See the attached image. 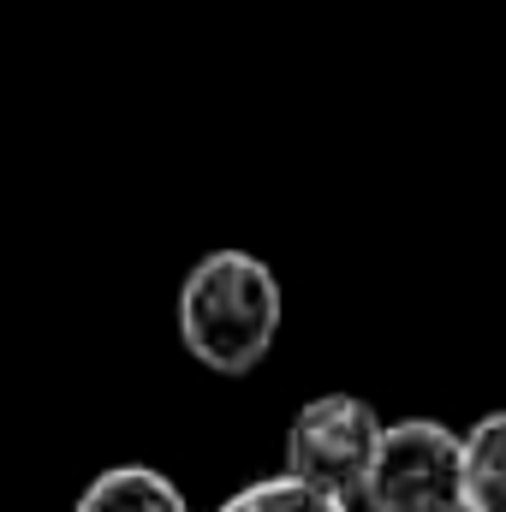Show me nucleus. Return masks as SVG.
Segmentation results:
<instances>
[{"instance_id":"f257e3e1","label":"nucleus","mask_w":506,"mask_h":512,"mask_svg":"<svg viewBox=\"0 0 506 512\" xmlns=\"http://www.w3.org/2000/svg\"><path fill=\"white\" fill-rule=\"evenodd\" d=\"M280 334V280L251 251H209L179 286V340L215 376H251Z\"/></svg>"},{"instance_id":"f03ea898","label":"nucleus","mask_w":506,"mask_h":512,"mask_svg":"<svg viewBox=\"0 0 506 512\" xmlns=\"http://www.w3.org/2000/svg\"><path fill=\"white\" fill-rule=\"evenodd\" d=\"M364 512H465V435L435 417L387 423L364 477Z\"/></svg>"},{"instance_id":"7ed1b4c3","label":"nucleus","mask_w":506,"mask_h":512,"mask_svg":"<svg viewBox=\"0 0 506 512\" xmlns=\"http://www.w3.org/2000/svg\"><path fill=\"white\" fill-rule=\"evenodd\" d=\"M381 423L376 405L358 393H322L310 399L292 429H286V477L334 495V501H364V477L376 465L381 447Z\"/></svg>"},{"instance_id":"20e7f679","label":"nucleus","mask_w":506,"mask_h":512,"mask_svg":"<svg viewBox=\"0 0 506 512\" xmlns=\"http://www.w3.org/2000/svg\"><path fill=\"white\" fill-rule=\"evenodd\" d=\"M72 512H191L179 483H167V471L155 465H108Z\"/></svg>"},{"instance_id":"39448f33","label":"nucleus","mask_w":506,"mask_h":512,"mask_svg":"<svg viewBox=\"0 0 506 512\" xmlns=\"http://www.w3.org/2000/svg\"><path fill=\"white\" fill-rule=\"evenodd\" d=\"M465 512H506V411L465 429Z\"/></svg>"},{"instance_id":"423d86ee","label":"nucleus","mask_w":506,"mask_h":512,"mask_svg":"<svg viewBox=\"0 0 506 512\" xmlns=\"http://www.w3.org/2000/svg\"><path fill=\"white\" fill-rule=\"evenodd\" d=\"M221 512H352V507L298 483V477H262V483H245Z\"/></svg>"}]
</instances>
